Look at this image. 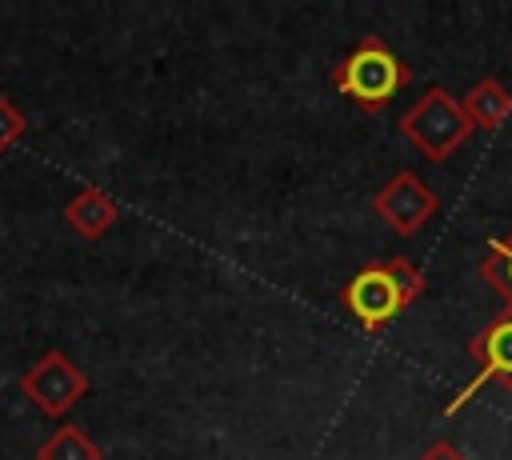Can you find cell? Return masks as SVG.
Here are the masks:
<instances>
[{
    "instance_id": "obj_1",
    "label": "cell",
    "mask_w": 512,
    "mask_h": 460,
    "mask_svg": "<svg viewBox=\"0 0 512 460\" xmlns=\"http://www.w3.org/2000/svg\"><path fill=\"white\" fill-rule=\"evenodd\" d=\"M424 292V272L404 260L388 256L376 264H364L340 292V304L360 320L364 332H384L400 312H408Z\"/></svg>"
},
{
    "instance_id": "obj_2",
    "label": "cell",
    "mask_w": 512,
    "mask_h": 460,
    "mask_svg": "<svg viewBox=\"0 0 512 460\" xmlns=\"http://www.w3.org/2000/svg\"><path fill=\"white\" fill-rule=\"evenodd\" d=\"M408 80H412V68L372 32L360 36V44L332 68V88L344 100H352L360 112H384Z\"/></svg>"
},
{
    "instance_id": "obj_3",
    "label": "cell",
    "mask_w": 512,
    "mask_h": 460,
    "mask_svg": "<svg viewBox=\"0 0 512 460\" xmlns=\"http://www.w3.org/2000/svg\"><path fill=\"white\" fill-rule=\"evenodd\" d=\"M396 128H400V136H404L424 160H432V164H444V160L476 132V128L468 124L460 100H456L448 88H440V84L424 88V92L416 96V104L400 116Z\"/></svg>"
},
{
    "instance_id": "obj_4",
    "label": "cell",
    "mask_w": 512,
    "mask_h": 460,
    "mask_svg": "<svg viewBox=\"0 0 512 460\" xmlns=\"http://www.w3.org/2000/svg\"><path fill=\"white\" fill-rule=\"evenodd\" d=\"M468 356L480 364L476 376L444 404V416H456L488 380H500L512 392V312H500L496 320H488L472 340H468Z\"/></svg>"
},
{
    "instance_id": "obj_5",
    "label": "cell",
    "mask_w": 512,
    "mask_h": 460,
    "mask_svg": "<svg viewBox=\"0 0 512 460\" xmlns=\"http://www.w3.org/2000/svg\"><path fill=\"white\" fill-rule=\"evenodd\" d=\"M88 376L60 352V348H48L24 376H20V392L44 412V416H64L84 392H88Z\"/></svg>"
},
{
    "instance_id": "obj_6",
    "label": "cell",
    "mask_w": 512,
    "mask_h": 460,
    "mask_svg": "<svg viewBox=\"0 0 512 460\" xmlns=\"http://www.w3.org/2000/svg\"><path fill=\"white\" fill-rule=\"evenodd\" d=\"M372 212L396 232V236H416L436 212H440V196L408 168H400L376 196H372Z\"/></svg>"
},
{
    "instance_id": "obj_7",
    "label": "cell",
    "mask_w": 512,
    "mask_h": 460,
    "mask_svg": "<svg viewBox=\"0 0 512 460\" xmlns=\"http://www.w3.org/2000/svg\"><path fill=\"white\" fill-rule=\"evenodd\" d=\"M64 220H68V228L76 232V236H84V240H100L116 220H120V208H116V200L108 196V192H100V188H80L68 204H64Z\"/></svg>"
},
{
    "instance_id": "obj_8",
    "label": "cell",
    "mask_w": 512,
    "mask_h": 460,
    "mask_svg": "<svg viewBox=\"0 0 512 460\" xmlns=\"http://www.w3.org/2000/svg\"><path fill=\"white\" fill-rule=\"evenodd\" d=\"M460 108H464V116H468L472 128L496 132V128L512 116V92H508L496 76H484V80H476V84L460 96Z\"/></svg>"
},
{
    "instance_id": "obj_9",
    "label": "cell",
    "mask_w": 512,
    "mask_h": 460,
    "mask_svg": "<svg viewBox=\"0 0 512 460\" xmlns=\"http://www.w3.org/2000/svg\"><path fill=\"white\" fill-rule=\"evenodd\" d=\"M36 460H104V452L96 448V440L88 432H80L76 424H60L40 448Z\"/></svg>"
},
{
    "instance_id": "obj_10",
    "label": "cell",
    "mask_w": 512,
    "mask_h": 460,
    "mask_svg": "<svg viewBox=\"0 0 512 460\" xmlns=\"http://www.w3.org/2000/svg\"><path fill=\"white\" fill-rule=\"evenodd\" d=\"M480 276H484L488 288L504 300V312H512V236L488 244L484 260H480Z\"/></svg>"
},
{
    "instance_id": "obj_11",
    "label": "cell",
    "mask_w": 512,
    "mask_h": 460,
    "mask_svg": "<svg viewBox=\"0 0 512 460\" xmlns=\"http://www.w3.org/2000/svg\"><path fill=\"white\" fill-rule=\"evenodd\" d=\"M24 128H28V120H24V112L8 100V92H0V156L24 136Z\"/></svg>"
},
{
    "instance_id": "obj_12",
    "label": "cell",
    "mask_w": 512,
    "mask_h": 460,
    "mask_svg": "<svg viewBox=\"0 0 512 460\" xmlns=\"http://www.w3.org/2000/svg\"><path fill=\"white\" fill-rule=\"evenodd\" d=\"M416 460H468V456H464V452H460L452 440H436V444H428V448H424Z\"/></svg>"
}]
</instances>
